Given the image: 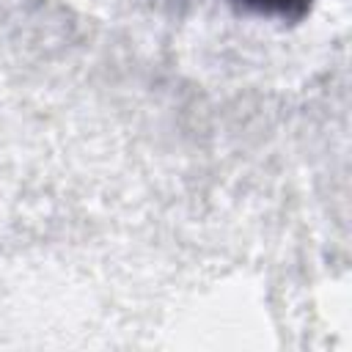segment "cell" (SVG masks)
Instances as JSON below:
<instances>
[{
    "mask_svg": "<svg viewBox=\"0 0 352 352\" xmlns=\"http://www.w3.org/2000/svg\"><path fill=\"white\" fill-rule=\"evenodd\" d=\"M256 3H261V6H275V8H289L294 0H256Z\"/></svg>",
    "mask_w": 352,
    "mask_h": 352,
    "instance_id": "cell-1",
    "label": "cell"
}]
</instances>
